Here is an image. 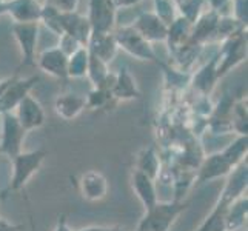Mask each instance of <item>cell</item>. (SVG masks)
<instances>
[{
  "mask_svg": "<svg viewBox=\"0 0 248 231\" xmlns=\"http://www.w3.org/2000/svg\"><path fill=\"white\" fill-rule=\"evenodd\" d=\"M48 156L45 148H37L32 151H22L13 160V176L6 191L17 193L23 190L32 179V176L44 165V160Z\"/></svg>",
  "mask_w": 248,
  "mask_h": 231,
  "instance_id": "cell-2",
  "label": "cell"
},
{
  "mask_svg": "<svg viewBox=\"0 0 248 231\" xmlns=\"http://www.w3.org/2000/svg\"><path fill=\"white\" fill-rule=\"evenodd\" d=\"M247 151H248V136L237 134V138L230 145H227L220 153L224 154L228 164L234 168L247 160Z\"/></svg>",
  "mask_w": 248,
  "mask_h": 231,
  "instance_id": "cell-26",
  "label": "cell"
},
{
  "mask_svg": "<svg viewBox=\"0 0 248 231\" xmlns=\"http://www.w3.org/2000/svg\"><path fill=\"white\" fill-rule=\"evenodd\" d=\"M248 199L247 194H242L227 207L225 211V231H242L247 224L248 213Z\"/></svg>",
  "mask_w": 248,
  "mask_h": 231,
  "instance_id": "cell-24",
  "label": "cell"
},
{
  "mask_svg": "<svg viewBox=\"0 0 248 231\" xmlns=\"http://www.w3.org/2000/svg\"><path fill=\"white\" fill-rule=\"evenodd\" d=\"M248 0H233V10H234V19L242 25L247 27L248 20V11H247Z\"/></svg>",
  "mask_w": 248,
  "mask_h": 231,
  "instance_id": "cell-33",
  "label": "cell"
},
{
  "mask_svg": "<svg viewBox=\"0 0 248 231\" xmlns=\"http://www.w3.org/2000/svg\"><path fill=\"white\" fill-rule=\"evenodd\" d=\"M116 227H102V225H91V227H85L78 231H113Z\"/></svg>",
  "mask_w": 248,
  "mask_h": 231,
  "instance_id": "cell-37",
  "label": "cell"
},
{
  "mask_svg": "<svg viewBox=\"0 0 248 231\" xmlns=\"http://www.w3.org/2000/svg\"><path fill=\"white\" fill-rule=\"evenodd\" d=\"M134 169L140 171V173L147 174L151 179H156L160 174V157L159 153L155 147H147L142 148L138 156H136V167Z\"/></svg>",
  "mask_w": 248,
  "mask_h": 231,
  "instance_id": "cell-25",
  "label": "cell"
},
{
  "mask_svg": "<svg viewBox=\"0 0 248 231\" xmlns=\"http://www.w3.org/2000/svg\"><path fill=\"white\" fill-rule=\"evenodd\" d=\"M85 108H87V102H85V97L79 96V94H59L54 100L56 114L63 121H74L76 117H79L83 113Z\"/></svg>",
  "mask_w": 248,
  "mask_h": 231,
  "instance_id": "cell-19",
  "label": "cell"
},
{
  "mask_svg": "<svg viewBox=\"0 0 248 231\" xmlns=\"http://www.w3.org/2000/svg\"><path fill=\"white\" fill-rule=\"evenodd\" d=\"M232 169L233 167L228 164L224 154L220 151L213 153L202 160V164L198 169V174H196V185H203L207 182L216 181V179L227 177Z\"/></svg>",
  "mask_w": 248,
  "mask_h": 231,
  "instance_id": "cell-12",
  "label": "cell"
},
{
  "mask_svg": "<svg viewBox=\"0 0 248 231\" xmlns=\"http://www.w3.org/2000/svg\"><path fill=\"white\" fill-rule=\"evenodd\" d=\"M247 185H248V165L245 160L241 165L234 167L230 171L224 190H222L217 199V203L228 207L233 200L241 198L242 194H247Z\"/></svg>",
  "mask_w": 248,
  "mask_h": 231,
  "instance_id": "cell-10",
  "label": "cell"
},
{
  "mask_svg": "<svg viewBox=\"0 0 248 231\" xmlns=\"http://www.w3.org/2000/svg\"><path fill=\"white\" fill-rule=\"evenodd\" d=\"M113 231H121V230H119V228H117V227H116V228H114V230H113Z\"/></svg>",
  "mask_w": 248,
  "mask_h": 231,
  "instance_id": "cell-39",
  "label": "cell"
},
{
  "mask_svg": "<svg viewBox=\"0 0 248 231\" xmlns=\"http://www.w3.org/2000/svg\"><path fill=\"white\" fill-rule=\"evenodd\" d=\"M155 14L164 22L167 27L176 19V10H174V2L173 0H155Z\"/></svg>",
  "mask_w": 248,
  "mask_h": 231,
  "instance_id": "cell-30",
  "label": "cell"
},
{
  "mask_svg": "<svg viewBox=\"0 0 248 231\" xmlns=\"http://www.w3.org/2000/svg\"><path fill=\"white\" fill-rule=\"evenodd\" d=\"M133 28L150 44L151 42H164L168 32V27L155 13H142L133 23Z\"/></svg>",
  "mask_w": 248,
  "mask_h": 231,
  "instance_id": "cell-13",
  "label": "cell"
},
{
  "mask_svg": "<svg viewBox=\"0 0 248 231\" xmlns=\"http://www.w3.org/2000/svg\"><path fill=\"white\" fill-rule=\"evenodd\" d=\"M111 100H113V96H111V91L107 88H93L88 96L85 97L87 108L90 109L105 108Z\"/></svg>",
  "mask_w": 248,
  "mask_h": 231,
  "instance_id": "cell-28",
  "label": "cell"
},
{
  "mask_svg": "<svg viewBox=\"0 0 248 231\" xmlns=\"http://www.w3.org/2000/svg\"><path fill=\"white\" fill-rule=\"evenodd\" d=\"M217 56V77H224L230 70H233L247 59V39L239 31L224 40Z\"/></svg>",
  "mask_w": 248,
  "mask_h": 231,
  "instance_id": "cell-5",
  "label": "cell"
},
{
  "mask_svg": "<svg viewBox=\"0 0 248 231\" xmlns=\"http://www.w3.org/2000/svg\"><path fill=\"white\" fill-rule=\"evenodd\" d=\"M190 203L181 200L160 202L157 200L151 208L145 210L136 231H170L174 222L188 210Z\"/></svg>",
  "mask_w": 248,
  "mask_h": 231,
  "instance_id": "cell-1",
  "label": "cell"
},
{
  "mask_svg": "<svg viewBox=\"0 0 248 231\" xmlns=\"http://www.w3.org/2000/svg\"><path fill=\"white\" fill-rule=\"evenodd\" d=\"M114 37L117 42V46L126 51L130 56L139 59V61L157 62L156 53H155V49H153L151 44L145 40L140 34L133 28V25L121 27L116 31Z\"/></svg>",
  "mask_w": 248,
  "mask_h": 231,
  "instance_id": "cell-4",
  "label": "cell"
},
{
  "mask_svg": "<svg viewBox=\"0 0 248 231\" xmlns=\"http://www.w3.org/2000/svg\"><path fill=\"white\" fill-rule=\"evenodd\" d=\"M191 31H193V23L186 20L185 17L179 15L174 19V22L168 27L167 32V44L171 49V53H176L181 48H184L186 44H190L191 40Z\"/></svg>",
  "mask_w": 248,
  "mask_h": 231,
  "instance_id": "cell-20",
  "label": "cell"
},
{
  "mask_svg": "<svg viewBox=\"0 0 248 231\" xmlns=\"http://www.w3.org/2000/svg\"><path fill=\"white\" fill-rule=\"evenodd\" d=\"M37 80L39 77L36 76L28 77V79H17V77L8 79L6 87L0 92V114L13 113L16 107L31 92Z\"/></svg>",
  "mask_w": 248,
  "mask_h": 231,
  "instance_id": "cell-7",
  "label": "cell"
},
{
  "mask_svg": "<svg viewBox=\"0 0 248 231\" xmlns=\"http://www.w3.org/2000/svg\"><path fill=\"white\" fill-rule=\"evenodd\" d=\"M116 8H130L133 5H138L140 0H113Z\"/></svg>",
  "mask_w": 248,
  "mask_h": 231,
  "instance_id": "cell-36",
  "label": "cell"
},
{
  "mask_svg": "<svg viewBox=\"0 0 248 231\" xmlns=\"http://www.w3.org/2000/svg\"><path fill=\"white\" fill-rule=\"evenodd\" d=\"M217 80H219V77H217V56H215V57H211L210 62L205 63L201 70L194 74L191 83L196 88V91L201 92L202 97H208Z\"/></svg>",
  "mask_w": 248,
  "mask_h": 231,
  "instance_id": "cell-22",
  "label": "cell"
},
{
  "mask_svg": "<svg viewBox=\"0 0 248 231\" xmlns=\"http://www.w3.org/2000/svg\"><path fill=\"white\" fill-rule=\"evenodd\" d=\"M6 83H8V79H6V80H3V82H0V92L3 91V88L6 87Z\"/></svg>",
  "mask_w": 248,
  "mask_h": 231,
  "instance_id": "cell-38",
  "label": "cell"
},
{
  "mask_svg": "<svg viewBox=\"0 0 248 231\" xmlns=\"http://www.w3.org/2000/svg\"><path fill=\"white\" fill-rule=\"evenodd\" d=\"M13 34L16 42L19 44L22 53V65L36 63V48L39 39V22H27V23H13Z\"/></svg>",
  "mask_w": 248,
  "mask_h": 231,
  "instance_id": "cell-6",
  "label": "cell"
},
{
  "mask_svg": "<svg viewBox=\"0 0 248 231\" xmlns=\"http://www.w3.org/2000/svg\"><path fill=\"white\" fill-rule=\"evenodd\" d=\"M6 13L17 23L39 22L42 15V5L37 0H11L8 3Z\"/></svg>",
  "mask_w": 248,
  "mask_h": 231,
  "instance_id": "cell-21",
  "label": "cell"
},
{
  "mask_svg": "<svg viewBox=\"0 0 248 231\" xmlns=\"http://www.w3.org/2000/svg\"><path fill=\"white\" fill-rule=\"evenodd\" d=\"M111 96L119 102H128L140 97L139 85L128 70V66H122L117 74H114L113 87H111Z\"/></svg>",
  "mask_w": 248,
  "mask_h": 231,
  "instance_id": "cell-16",
  "label": "cell"
},
{
  "mask_svg": "<svg viewBox=\"0 0 248 231\" xmlns=\"http://www.w3.org/2000/svg\"><path fill=\"white\" fill-rule=\"evenodd\" d=\"M88 51L107 65L117 54V42L113 32H93L87 45Z\"/></svg>",
  "mask_w": 248,
  "mask_h": 231,
  "instance_id": "cell-18",
  "label": "cell"
},
{
  "mask_svg": "<svg viewBox=\"0 0 248 231\" xmlns=\"http://www.w3.org/2000/svg\"><path fill=\"white\" fill-rule=\"evenodd\" d=\"M79 0H46V5L53 6L59 13H74Z\"/></svg>",
  "mask_w": 248,
  "mask_h": 231,
  "instance_id": "cell-32",
  "label": "cell"
},
{
  "mask_svg": "<svg viewBox=\"0 0 248 231\" xmlns=\"http://www.w3.org/2000/svg\"><path fill=\"white\" fill-rule=\"evenodd\" d=\"M40 20H44L46 27L54 34H57V36H62L63 34L62 23H61V13H59L57 10H54L53 6H49V5L42 6Z\"/></svg>",
  "mask_w": 248,
  "mask_h": 231,
  "instance_id": "cell-29",
  "label": "cell"
},
{
  "mask_svg": "<svg viewBox=\"0 0 248 231\" xmlns=\"http://www.w3.org/2000/svg\"><path fill=\"white\" fill-rule=\"evenodd\" d=\"M219 13L217 11H208L205 13L202 17L193 23V31H191V42L198 45H203L205 42L215 37L217 22H219Z\"/></svg>",
  "mask_w": 248,
  "mask_h": 231,
  "instance_id": "cell-23",
  "label": "cell"
},
{
  "mask_svg": "<svg viewBox=\"0 0 248 231\" xmlns=\"http://www.w3.org/2000/svg\"><path fill=\"white\" fill-rule=\"evenodd\" d=\"M13 113L27 133L39 130V128H42L46 122V114H45L44 107H42L40 102L37 99H34L31 94H28V96L16 107Z\"/></svg>",
  "mask_w": 248,
  "mask_h": 231,
  "instance_id": "cell-8",
  "label": "cell"
},
{
  "mask_svg": "<svg viewBox=\"0 0 248 231\" xmlns=\"http://www.w3.org/2000/svg\"><path fill=\"white\" fill-rule=\"evenodd\" d=\"M0 198H2V194H0Z\"/></svg>",
  "mask_w": 248,
  "mask_h": 231,
  "instance_id": "cell-41",
  "label": "cell"
},
{
  "mask_svg": "<svg viewBox=\"0 0 248 231\" xmlns=\"http://www.w3.org/2000/svg\"><path fill=\"white\" fill-rule=\"evenodd\" d=\"M59 45H57V48L62 51V53L66 56V57H70L74 51H78L82 45L79 44L78 40H76L74 37H71L70 34H62V36H59Z\"/></svg>",
  "mask_w": 248,
  "mask_h": 231,
  "instance_id": "cell-31",
  "label": "cell"
},
{
  "mask_svg": "<svg viewBox=\"0 0 248 231\" xmlns=\"http://www.w3.org/2000/svg\"><path fill=\"white\" fill-rule=\"evenodd\" d=\"M53 231H74L70 225H68V220H66V216L65 215H61L57 217V222L53 228Z\"/></svg>",
  "mask_w": 248,
  "mask_h": 231,
  "instance_id": "cell-34",
  "label": "cell"
},
{
  "mask_svg": "<svg viewBox=\"0 0 248 231\" xmlns=\"http://www.w3.org/2000/svg\"><path fill=\"white\" fill-rule=\"evenodd\" d=\"M0 126H2V134H0V154L14 159L17 154L22 153L23 140L27 131L17 121L14 113H3L0 114Z\"/></svg>",
  "mask_w": 248,
  "mask_h": 231,
  "instance_id": "cell-3",
  "label": "cell"
},
{
  "mask_svg": "<svg viewBox=\"0 0 248 231\" xmlns=\"http://www.w3.org/2000/svg\"><path fill=\"white\" fill-rule=\"evenodd\" d=\"M130 185L133 193L138 196V199L143 205V210H148L155 205L157 199V190H156V181L148 177L147 174L140 173L138 169H133L130 177Z\"/></svg>",
  "mask_w": 248,
  "mask_h": 231,
  "instance_id": "cell-17",
  "label": "cell"
},
{
  "mask_svg": "<svg viewBox=\"0 0 248 231\" xmlns=\"http://www.w3.org/2000/svg\"><path fill=\"white\" fill-rule=\"evenodd\" d=\"M90 61V51L87 46H80L78 51L68 57V77L70 79H80L87 76Z\"/></svg>",
  "mask_w": 248,
  "mask_h": 231,
  "instance_id": "cell-27",
  "label": "cell"
},
{
  "mask_svg": "<svg viewBox=\"0 0 248 231\" xmlns=\"http://www.w3.org/2000/svg\"><path fill=\"white\" fill-rule=\"evenodd\" d=\"M61 23L65 34H70L79 42L82 46H87L93 34L91 23L88 17L80 15L78 11L74 13H61Z\"/></svg>",
  "mask_w": 248,
  "mask_h": 231,
  "instance_id": "cell-14",
  "label": "cell"
},
{
  "mask_svg": "<svg viewBox=\"0 0 248 231\" xmlns=\"http://www.w3.org/2000/svg\"><path fill=\"white\" fill-rule=\"evenodd\" d=\"M37 66L56 79H68V57L57 46L45 49L37 57Z\"/></svg>",
  "mask_w": 248,
  "mask_h": 231,
  "instance_id": "cell-15",
  "label": "cell"
},
{
  "mask_svg": "<svg viewBox=\"0 0 248 231\" xmlns=\"http://www.w3.org/2000/svg\"><path fill=\"white\" fill-rule=\"evenodd\" d=\"M22 227L20 225H16L13 222H8L6 219L0 217V231H20Z\"/></svg>",
  "mask_w": 248,
  "mask_h": 231,
  "instance_id": "cell-35",
  "label": "cell"
},
{
  "mask_svg": "<svg viewBox=\"0 0 248 231\" xmlns=\"http://www.w3.org/2000/svg\"><path fill=\"white\" fill-rule=\"evenodd\" d=\"M80 198L87 202H100L108 196L109 184L104 173L97 169H90L79 177Z\"/></svg>",
  "mask_w": 248,
  "mask_h": 231,
  "instance_id": "cell-9",
  "label": "cell"
},
{
  "mask_svg": "<svg viewBox=\"0 0 248 231\" xmlns=\"http://www.w3.org/2000/svg\"><path fill=\"white\" fill-rule=\"evenodd\" d=\"M93 32H111L116 22L113 0H90V17Z\"/></svg>",
  "mask_w": 248,
  "mask_h": 231,
  "instance_id": "cell-11",
  "label": "cell"
},
{
  "mask_svg": "<svg viewBox=\"0 0 248 231\" xmlns=\"http://www.w3.org/2000/svg\"><path fill=\"white\" fill-rule=\"evenodd\" d=\"M32 231H36V230H34V227H32Z\"/></svg>",
  "mask_w": 248,
  "mask_h": 231,
  "instance_id": "cell-40",
  "label": "cell"
}]
</instances>
